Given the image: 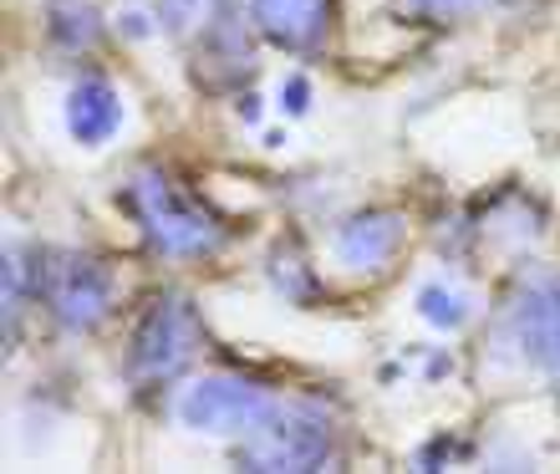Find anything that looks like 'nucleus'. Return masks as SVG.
Segmentation results:
<instances>
[{
    "instance_id": "obj_14",
    "label": "nucleus",
    "mask_w": 560,
    "mask_h": 474,
    "mask_svg": "<svg viewBox=\"0 0 560 474\" xmlns=\"http://www.w3.org/2000/svg\"><path fill=\"white\" fill-rule=\"evenodd\" d=\"M408 5L428 21H464V15H479L489 5H500V0H408Z\"/></svg>"
},
{
    "instance_id": "obj_9",
    "label": "nucleus",
    "mask_w": 560,
    "mask_h": 474,
    "mask_svg": "<svg viewBox=\"0 0 560 474\" xmlns=\"http://www.w3.org/2000/svg\"><path fill=\"white\" fill-rule=\"evenodd\" d=\"M337 0H250V26L291 57H316L331 36Z\"/></svg>"
},
{
    "instance_id": "obj_5",
    "label": "nucleus",
    "mask_w": 560,
    "mask_h": 474,
    "mask_svg": "<svg viewBox=\"0 0 560 474\" xmlns=\"http://www.w3.org/2000/svg\"><path fill=\"white\" fill-rule=\"evenodd\" d=\"M331 454V418L316 403H280L240 439V464L250 470H316Z\"/></svg>"
},
{
    "instance_id": "obj_10",
    "label": "nucleus",
    "mask_w": 560,
    "mask_h": 474,
    "mask_svg": "<svg viewBox=\"0 0 560 474\" xmlns=\"http://www.w3.org/2000/svg\"><path fill=\"white\" fill-rule=\"evenodd\" d=\"M67 128H72L77 143H88V149H103L107 138L122 128L118 88H113L107 77H82V82L67 92Z\"/></svg>"
},
{
    "instance_id": "obj_8",
    "label": "nucleus",
    "mask_w": 560,
    "mask_h": 474,
    "mask_svg": "<svg viewBox=\"0 0 560 474\" xmlns=\"http://www.w3.org/2000/svg\"><path fill=\"white\" fill-rule=\"evenodd\" d=\"M408 245V215L402 209H362L331 235V255L341 261V270L372 276L387 270Z\"/></svg>"
},
{
    "instance_id": "obj_6",
    "label": "nucleus",
    "mask_w": 560,
    "mask_h": 474,
    "mask_svg": "<svg viewBox=\"0 0 560 474\" xmlns=\"http://www.w3.org/2000/svg\"><path fill=\"white\" fill-rule=\"evenodd\" d=\"M270 408H276V398H270L266 388L250 383V378H235V372L199 378V383L184 388V398H178L184 429L220 433V439H245Z\"/></svg>"
},
{
    "instance_id": "obj_4",
    "label": "nucleus",
    "mask_w": 560,
    "mask_h": 474,
    "mask_svg": "<svg viewBox=\"0 0 560 474\" xmlns=\"http://www.w3.org/2000/svg\"><path fill=\"white\" fill-rule=\"evenodd\" d=\"M113 270L88 251H51L36 261V297L46 301L51 322L67 332H92L113 312Z\"/></svg>"
},
{
    "instance_id": "obj_15",
    "label": "nucleus",
    "mask_w": 560,
    "mask_h": 474,
    "mask_svg": "<svg viewBox=\"0 0 560 474\" xmlns=\"http://www.w3.org/2000/svg\"><path fill=\"white\" fill-rule=\"evenodd\" d=\"M280 97H285V103H280V107H285L291 118H301V113H306V107H311V88H306V77H291Z\"/></svg>"
},
{
    "instance_id": "obj_7",
    "label": "nucleus",
    "mask_w": 560,
    "mask_h": 474,
    "mask_svg": "<svg viewBox=\"0 0 560 474\" xmlns=\"http://www.w3.org/2000/svg\"><path fill=\"white\" fill-rule=\"evenodd\" d=\"M504 342L520 362L560 378V281H525L504 312Z\"/></svg>"
},
{
    "instance_id": "obj_1",
    "label": "nucleus",
    "mask_w": 560,
    "mask_h": 474,
    "mask_svg": "<svg viewBox=\"0 0 560 474\" xmlns=\"http://www.w3.org/2000/svg\"><path fill=\"white\" fill-rule=\"evenodd\" d=\"M128 209L138 215L148 245L163 261H205L224 245V230L214 224V215L163 163H143L138 174H128Z\"/></svg>"
},
{
    "instance_id": "obj_2",
    "label": "nucleus",
    "mask_w": 560,
    "mask_h": 474,
    "mask_svg": "<svg viewBox=\"0 0 560 474\" xmlns=\"http://www.w3.org/2000/svg\"><path fill=\"white\" fill-rule=\"evenodd\" d=\"M199 352H205V322L194 312V301L178 291H159L138 312L133 337H128V378L138 388L174 383Z\"/></svg>"
},
{
    "instance_id": "obj_3",
    "label": "nucleus",
    "mask_w": 560,
    "mask_h": 474,
    "mask_svg": "<svg viewBox=\"0 0 560 474\" xmlns=\"http://www.w3.org/2000/svg\"><path fill=\"white\" fill-rule=\"evenodd\" d=\"M163 21L174 36L194 46V67L209 77V88H230L250 72V51H245V21L235 15V0H168Z\"/></svg>"
},
{
    "instance_id": "obj_11",
    "label": "nucleus",
    "mask_w": 560,
    "mask_h": 474,
    "mask_svg": "<svg viewBox=\"0 0 560 474\" xmlns=\"http://www.w3.org/2000/svg\"><path fill=\"white\" fill-rule=\"evenodd\" d=\"M413 307H418V312H423L433 326H443V332H454V326H464V322H469V301L458 297V291H448V286H443V281H428V286H418Z\"/></svg>"
},
{
    "instance_id": "obj_12",
    "label": "nucleus",
    "mask_w": 560,
    "mask_h": 474,
    "mask_svg": "<svg viewBox=\"0 0 560 474\" xmlns=\"http://www.w3.org/2000/svg\"><path fill=\"white\" fill-rule=\"evenodd\" d=\"M270 281H276L280 291L295 301V307L322 297V286H316V276L306 270V261H301V255H295V261H291V255H270Z\"/></svg>"
},
{
    "instance_id": "obj_13",
    "label": "nucleus",
    "mask_w": 560,
    "mask_h": 474,
    "mask_svg": "<svg viewBox=\"0 0 560 474\" xmlns=\"http://www.w3.org/2000/svg\"><path fill=\"white\" fill-rule=\"evenodd\" d=\"M57 21H51V31H57V42H67V46H88L92 36H97V11H92L88 0H61L57 11Z\"/></svg>"
}]
</instances>
